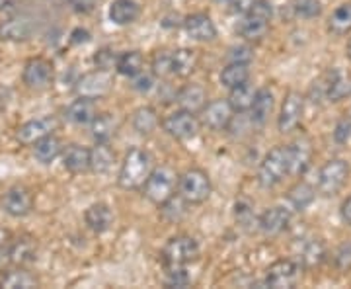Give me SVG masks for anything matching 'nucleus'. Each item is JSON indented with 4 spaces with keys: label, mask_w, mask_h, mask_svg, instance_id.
I'll return each mask as SVG.
<instances>
[{
    "label": "nucleus",
    "mask_w": 351,
    "mask_h": 289,
    "mask_svg": "<svg viewBox=\"0 0 351 289\" xmlns=\"http://www.w3.org/2000/svg\"><path fill=\"white\" fill-rule=\"evenodd\" d=\"M271 16H274V8L267 0H252L248 10L242 14V20L237 25L239 36L246 41L262 39L269 30Z\"/></svg>",
    "instance_id": "obj_1"
},
{
    "label": "nucleus",
    "mask_w": 351,
    "mask_h": 289,
    "mask_svg": "<svg viewBox=\"0 0 351 289\" xmlns=\"http://www.w3.org/2000/svg\"><path fill=\"white\" fill-rule=\"evenodd\" d=\"M152 172L151 152L143 149H131L119 170V186L123 189H141Z\"/></svg>",
    "instance_id": "obj_2"
},
{
    "label": "nucleus",
    "mask_w": 351,
    "mask_h": 289,
    "mask_svg": "<svg viewBox=\"0 0 351 289\" xmlns=\"http://www.w3.org/2000/svg\"><path fill=\"white\" fill-rule=\"evenodd\" d=\"M178 180H180V176L176 174L170 166L152 168L151 176L147 178V182L143 186V194L152 203L162 205L164 201H168L172 196H176Z\"/></svg>",
    "instance_id": "obj_3"
},
{
    "label": "nucleus",
    "mask_w": 351,
    "mask_h": 289,
    "mask_svg": "<svg viewBox=\"0 0 351 289\" xmlns=\"http://www.w3.org/2000/svg\"><path fill=\"white\" fill-rule=\"evenodd\" d=\"M289 174V151L287 147L279 145L263 157L260 170H258V182L262 188H276L283 182Z\"/></svg>",
    "instance_id": "obj_4"
},
{
    "label": "nucleus",
    "mask_w": 351,
    "mask_h": 289,
    "mask_svg": "<svg viewBox=\"0 0 351 289\" xmlns=\"http://www.w3.org/2000/svg\"><path fill=\"white\" fill-rule=\"evenodd\" d=\"M178 194L189 205H199L211 196V180L199 168L186 170L178 180Z\"/></svg>",
    "instance_id": "obj_5"
},
{
    "label": "nucleus",
    "mask_w": 351,
    "mask_h": 289,
    "mask_svg": "<svg viewBox=\"0 0 351 289\" xmlns=\"http://www.w3.org/2000/svg\"><path fill=\"white\" fill-rule=\"evenodd\" d=\"M350 176V166L341 159H332L324 163V166L318 170V180H316V189L322 196H336Z\"/></svg>",
    "instance_id": "obj_6"
},
{
    "label": "nucleus",
    "mask_w": 351,
    "mask_h": 289,
    "mask_svg": "<svg viewBox=\"0 0 351 289\" xmlns=\"http://www.w3.org/2000/svg\"><path fill=\"white\" fill-rule=\"evenodd\" d=\"M201 122L197 119L195 113L188 112V110H178L166 115L162 119V129L170 135V137L178 139V141H188L193 139L199 133Z\"/></svg>",
    "instance_id": "obj_7"
},
{
    "label": "nucleus",
    "mask_w": 351,
    "mask_h": 289,
    "mask_svg": "<svg viewBox=\"0 0 351 289\" xmlns=\"http://www.w3.org/2000/svg\"><path fill=\"white\" fill-rule=\"evenodd\" d=\"M301 277V264L289 258H281L267 268L265 272V286L274 289L295 288Z\"/></svg>",
    "instance_id": "obj_8"
},
{
    "label": "nucleus",
    "mask_w": 351,
    "mask_h": 289,
    "mask_svg": "<svg viewBox=\"0 0 351 289\" xmlns=\"http://www.w3.org/2000/svg\"><path fill=\"white\" fill-rule=\"evenodd\" d=\"M162 256L166 266H186L199 256V244H197V240L186 237V235L174 237L166 242V246L162 248Z\"/></svg>",
    "instance_id": "obj_9"
},
{
    "label": "nucleus",
    "mask_w": 351,
    "mask_h": 289,
    "mask_svg": "<svg viewBox=\"0 0 351 289\" xmlns=\"http://www.w3.org/2000/svg\"><path fill=\"white\" fill-rule=\"evenodd\" d=\"M113 86V78L110 75V71H92L82 75L76 80V94L82 98H90V100H98L110 94V90Z\"/></svg>",
    "instance_id": "obj_10"
},
{
    "label": "nucleus",
    "mask_w": 351,
    "mask_h": 289,
    "mask_svg": "<svg viewBox=\"0 0 351 289\" xmlns=\"http://www.w3.org/2000/svg\"><path fill=\"white\" fill-rule=\"evenodd\" d=\"M302 113H304V96L297 90L287 92L283 106H281V113L277 119V127L281 133H293L297 127L301 126Z\"/></svg>",
    "instance_id": "obj_11"
},
{
    "label": "nucleus",
    "mask_w": 351,
    "mask_h": 289,
    "mask_svg": "<svg viewBox=\"0 0 351 289\" xmlns=\"http://www.w3.org/2000/svg\"><path fill=\"white\" fill-rule=\"evenodd\" d=\"M289 174L302 176L313 163V143L308 137H299L287 147Z\"/></svg>",
    "instance_id": "obj_12"
},
{
    "label": "nucleus",
    "mask_w": 351,
    "mask_h": 289,
    "mask_svg": "<svg viewBox=\"0 0 351 289\" xmlns=\"http://www.w3.org/2000/svg\"><path fill=\"white\" fill-rule=\"evenodd\" d=\"M24 84L32 90H43L47 89L53 80V65L47 59H29L24 67Z\"/></svg>",
    "instance_id": "obj_13"
},
{
    "label": "nucleus",
    "mask_w": 351,
    "mask_h": 289,
    "mask_svg": "<svg viewBox=\"0 0 351 289\" xmlns=\"http://www.w3.org/2000/svg\"><path fill=\"white\" fill-rule=\"evenodd\" d=\"M232 113L234 110L230 108L228 100H213L201 110V124L213 131H223L230 126Z\"/></svg>",
    "instance_id": "obj_14"
},
{
    "label": "nucleus",
    "mask_w": 351,
    "mask_h": 289,
    "mask_svg": "<svg viewBox=\"0 0 351 289\" xmlns=\"http://www.w3.org/2000/svg\"><path fill=\"white\" fill-rule=\"evenodd\" d=\"M2 209L10 217H25L34 209V194L24 186H14L4 194Z\"/></svg>",
    "instance_id": "obj_15"
},
{
    "label": "nucleus",
    "mask_w": 351,
    "mask_h": 289,
    "mask_svg": "<svg viewBox=\"0 0 351 289\" xmlns=\"http://www.w3.org/2000/svg\"><path fill=\"white\" fill-rule=\"evenodd\" d=\"M57 119L51 117V115H45V117H38V119H32L24 126L18 127V133L16 137L22 145H36L39 139L47 137V135H53V131L57 129Z\"/></svg>",
    "instance_id": "obj_16"
},
{
    "label": "nucleus",
    "mask_w": 351,
    "mask_h": 289,
    "mask_svg": "<svg viewBox=\"0 0 351 289\" xmlns=\"http://www.w3.org/2000/svg\"><path fill=\"white\" fill-rule=\"evenodd\" d=\"M324 84H326V100L341 102L351 96V76L343 69H330L324 73Z\"/></svg>",
    "instance_id": "obj_17"
},
{
    "label": "nucleus",
    "mask_w": 351,
    "mask_h": 289,
    "mask_svg": "<svg viewBox=\"0 0 351 289\" xmlns=\"http://www.w3.org/2000/svg\"><path fill=\"white\" fill-rule=\"evenodd\" d=\"M289 223H291V211L287 207H281V205L265 209L260 217V221H258L260 231L267 237H276L279 233H283Z\"/></svg>",
    "instance_id": "obj_18"
},
{
    "label": "nucleus",
    "mask_w": 351,
    "mask_h": 289,
    "mask_svg": "<svg viewBox=\"0 0 351 289\" xmlns=\"http://www.w3.org/2000/svg\"><path fill=\"white\" fill-rule=\"evenodd\" d=\"M184 30L195 41H213L217 38L215 22L207 14H191L184 20Z\"/></svg>",
    "instance_id": "obj_19"
},
{
    "label": "nucleus",
    "mask_w": 351,
    "mask_h": 289,
    "mask_svg": "<svg viewBox=\"0 0 351 289\" xmlns=\"http://www.w3.org/2000/svg\"><path fill=\"white\" fill-rule=\"evenodd\" d=\"M176 102H178V106L182 110H188L191 113H201V110L207 106V92L201 84H186L176 94Z\"/></svg>",
    "instance_id": "obj_20"
},
{
    "label": "nucleus",
    "mask_w": 351,
    "mask_h": 289,
    "mask_svg": "<svg viewBox=\"0 0 351 289\" xmlns=\"http://www.w3.org/2000/svg\"><path fill=\"white\" fill-rule=\"evenodd\" d=\"M34 32L32 22L25 16H12L0 24V39L4 41H25Z\"/></svg>",
    "instance_id": "obj_21"
},
{
    "label": "nucleus",
    "mask_w": 351,
    "mask_h": 289,
    "mask_svg": "<svg viewBox=\"0 0 351 289\" xmlns=\"http://www.w3.org/2000/svg\"><path fill=\"white\" fill-rule=\"evenodd\" d=\"M274 92L269 89H260L256 90V98H254V104H252L250 112H252V124L254 126H265L269 115L274 112Z\"/></svg>",
    "instance_id": "obj_22"
},
{
    "label": "nucleus",
    "mask_w": 351,
    "mask_h": 289,
    "mask_svg": "<svg viewBox=\"0 0 351 289\" xmlns=\"http://www.w3.org/2000/svg\"><path fill=\"white\" fill-rule=\"evenodd\" d=\"M66 119L73 122L75 126H88L94 122V117L98 115V110H96V102L90 100V98H78L75 100L69 108H66Z\"/></svg>",
    "instance_id": "obj_23"
},
{
    "label": "nucleus",
    "mask_w": 351,
    "mask_h": 289,
    "mask_svg": "<svg viewBox=\"0 0 351 289\" xmlns=\"http://www.w3.org/2000/svg\"><path fill=\"white\" fill-rule=\"evenodd\" d=\"M84 219H86V225L98 235L110 231V227L113 225L112 209L106 203H92L84 213Z\"/></svg>",
    "instance_id": "obj_24"
},
{
    "label": "nucleus",
    "mask_w": 351,
    "mask_h": 289,
    "mask_svg": "<svg viewBox=\"0 0 351 289\" xmlns=\"http://www.w3.org/2000/svg\"><path fill=\"white\" fill-rule=\"evenodd\" d=\"M141 6L135 0H113L110 6V20L115 25H129L137 22Z\"/></svg>",
    "instance_id": "obj_25"
},
{
    "label": "nucleus",
    "mask_w": 351,
    "mask_h": 289,
    "mask_svg": "<svg viewBox=\"0 0 351 289\" xmlns=\"http://www.w3.org/2000/svg\"><path fill=\"white\" fill-rule=\"evenodd\" d=\"M63 166L73 174L90 170V149L80 145H69L63 152Z\"/></svg>",
    "instance_id": "obj_26"
},
{
    "label": "nucleus",
    "mask_w": 351,
    "mask_h": 289,
    "mask_svg": "<svg viewBox=\"0 0 351 289\" xmlns=\"http://www.w3.org/2000/svg\"><path fill=\"white\" fill-rule=\"evenodd\" d=\"M326 260V246L318 239H311L302 242L299 252V264L301 268H316Z\"/></svg>",
    "instance_id": "obj_27"
},
{
    "label": "nucleus",
    "mask_w": 351,
    "mask_h": 289,
    "mask_svg": "<svg viewBox=\"0 0 351 289\" xmlns=\"http://www.w3.org/2000/svg\"><path fill=\"white\" fill-rule=\"evenodd\" d=\"M115 163V152L108 143H96L94 149H90V170L96 174H106L112 170Z\"/></svg>",
    "instance_id": "obj_28"
},
{
    "label": "nucleus",
    "mask_w": 351,
    "mask_h": 289,
    "mask_svg": "<svg viewBox=\"0 0 351 289\" xmlns=\"http://www.w3.org/2000/svg\"><path fill=\"white\" fill-rule=\"evenodd\" d=\"M199 63V55L195 49L182 47L172 53V75L176 76H189L195 67Z\"/></svg>",
    "instance_id": "obj_29"
},
{
    "label": "nucleus",
    "mask_w": 351,
    "mask_h": 289,
    "mask_svg": "<svg viewBox=\"0 0 351 289\" xmlns=\"http://www.w3.org/2000/svg\"><path fill=\"white\" fill-rule=\"evenodd\" d=\"M254 98H256V90H254V86H252L250 82H244V84H240V86L230 89L228 104H230V108H232L234 112L244 113L250 112Z\"/></svg>",
    "instance_id": "obj_30"
},
{
    "label": "nucleus",
    "mask_w": 351,
    "mask_h": 289,
    "mask_svg": "<svg viewBox=\"0 0 351 289\" xmlns=\"http://www.w3.org/2000/svg\"><path fill=\"white\" fill-rule=\"evenodd\" d=\"M328 30L334 36H348L351 32V0L339 4L328 20Z\"/></svg>",
    "instance_id": "obj_31"
},
{
    "label": "nucleus",
    "mask_w": 351,
    "mask_h": 289,
    "mask_svg": "<svg viewBox=\"0 0 351 289\" xmlns=\"http://www.w3.org/2000/svg\"><path fill=\"white\" fill-rule=\"evenodd\" d=\"M38 246L32 239H18L10 244V262L16 266L32 264L36 260Z\"/></svg>",
    "instance_id": "obj_32"
},
{
    "label": "nucleus",
    "mask_w": 351,
    "mask_h": 289,
    "mask_svg": "<svg viewBox=\"0 0 351 289\" xmlns=\"http://www.w3.org/2000/svg\"><path fill=\"white\" fill-rule=\"evenodd\" d=\"M63 152V145L55 135H47V137L39 139L34 147V154L41 164H51L59 154Z\"/></svg>",
    "instance_id": "obj_33"
},
{
    "label": "nucleus",
    "mask_w": 351,
    "mask_h": 289,
    "mask_svg": "<svg viewBox=\"0 0 351 289\" xmlns=\"http://www.w3.org/2000/svg\"><path fill=\"white\" fill-rule=\"evenodd\" d=\"M250 78V63H228L221 73V82L226 89H234Z\"/></svg>",
    "instance_id": "obj_34"
},
{
    "label": "nucleus",
    "mask_w": 351,
    "mask_h": 289,
    "mask_svg": "<svg viewBox=\"0 0 351 289\" xmlns=\"http://www.w3.org/2000/svg\"><path fill=\"white\" fill-rule=\"evenodd\" d=\"M316 198V188L311 186L308 182H299L293 188L289 189L287 200L289 203L297 209V211H304Z\"/></svg>",
    "instance_id": "obj_35"
},
{
    "label": "nucleus",
    "mask_w": 351,
    "mask_h": 289,
    "mask_svg": "<svg viewBox=\"0 0 351 289\" xmlns=\"http://www.w3.org/2000/svg\"><path fill=\"white\" fill-rule=\"evenodd\" d=\"M90 126H92V137L96 143H108L115 135L117 122L112 113H100L94 117V122Z\"/></svg>",
    "instance_id": "obj_36"
},
{
    "label": "nucleus",
    "mask_w": 351,
    "mask_h": 289,
    "mask_svg": "<svg viewBox=\"0 0 351 289\" xmlns=\"http://www.w3.org/2000/svg\"><path fill=\"white\" fill-rule=\"evenodd\" d=\"M158 127V115L151 106H143L133 113V129L138 135H151L152 131Z\"/></svg>",
    "instance_id": "obj_37"
},
{
    "label": "nucleus",
    "mask_w": 351,
    "mask_h": 289,
    "mask_svg": "<svg viewBox=\"0 0 351 289\" xmlns=\"http://www.w3.org/2000/svg\"><path fill=\"white\" fill-rule=\"evenodd\" d=\"M143 65H145V59H143V55L138 51H125V53H121L117 57L115 69H117L119 75L133 78L143 71Z\"/></svg>",
    "instance_id": "obj_38"
},
{
    "label": "nucleus",
    "mask_w": 351,
    "mask_h": 289,
    "mask_svg": "<svg viewBox=\"0 0 351 289\" xmlns=\"http://www.w3.org/2000/svg\"><path fill=\"white\" fill-rule=\"evenodd\" d=\"M0 286L8 289H27L36 288V286H38V279H36V276H32L29 272H25V270H14V272H8L6 276L2 277Z\"/></svg>",
    "instance_id": "obj_39"
},
{
    "label": "nucleus",
    "mask_w": 351,
    "mask_h": 289,
    "mask_svg": "<svg viewBox=\"0 0 351 289\" xmlns=\"http://www.w3.org/2000/svg\"><path fill=\"white\" fill-rule=\"evenodd\" d=\"M162 215L168 221H180L186 215V200L182 196H172L168 201H164L162 205H158Z\"/></svg>",
    "instance_id": "obj_40"
},
{
    "label": "nucleus",
    "mask_w": 351,
    "mask_h": 289,
    "mask_svg": "<svg viewBox=\"0 0 351 289\" xmlns=\"http://www.w3.org/2000/svg\"><path fill=\"white\" fill-rule=\"evenodd\" d=\"M293 10L299 18L313 20L322 14V2L320 0H293Z\"/></svg>",
    "instance_id": "obj_41"
},
{
    "label": "nucleus",
    "mask_w": 351,
    "mask_h": 289,
    "mask_svg": "<svg viewBox=\"0 0 351 289\" xmlns=\"http://www.w3.org/2000/svg\"><path fill=\"white\" fill-rule=\"evenodd\" d=\"M164 284L168 288H186V286H189V274L186 272L184 266L168 264L166 276H164Z\"/></svg>",
    "instance_id": "obj_42"
},
{
    "label": "nucleus",
    "mask_w": 351,
    "mask_h": 289,
    "mask_svg": "<svg viewBox=\"0 0 351 289\" xmlns=\"http://www.w3.org/2000/svg\"><path fill=\"white\" fill-rule=\"evenodd\" d=\"M152 73H154V76L172 75V53L158 51L152 59Z\"/></svg>",
    "instance_id": "obj_43"
},
{
    "label": "nucleus",
    "mask_w": 351,
    "mask_h": 289,
    "mask_svg": "<svg viewBox=\"0 0 351 289\" xmlns=\"http://www.w3.org/2000/svg\"><path fill=\"white\" fill-rule=\"evenodd\" d=\"M334 264L338 268L341 274L350 272L351 270V242H343L339 246L336 254H334Z\"/></svg>",
    "instance_id": "obj_44"
},
{
    "label": "nucleus",
    "mask_w": 351,
    "mask_h": 289,
    "mask_svg": "<svg viewBox=\"0 0 351 289\" xmlns=\"http://www.w3.org/2000/svg\"><path fill=\"white\" fill-rule=\"evenodd\" d=\"M351 139V117H341L334 127V141L338 145H346Z\"/></svg>",
    "instance_id": "obj_45"
},
{
    "label": "nucleus",
    "mask_w": 351,
    "mask_h": 289,
    "mask_svg": "<svg viewBox=\"0 0 351 289\" xmlns=\"http://www.w3.org/2000/svg\"><path fill=\"white\" fill-rule=\"evenodd\" d=\"M133 80V89L137 90V92H151L154 89V73H145V71H141L137 76H133L131 78Z\"/></svg>",
    "instance_id": "obj_46"
},
{
    "label": "nucleus",
    "mask_w": 351,
    "mask_h": 289,
    "mask_svg": "<svg viewBox=\"0 0 351 289\" xmlns=\"http://www.w3.org/2000/svg\"><path fill=\"white\" fill-rule=\"evenodd\" d=\"M252 0H215V4L219 8H223L226 12L232 14H244L248 10Z\"/></svg>",
    "instance_id": "obj_47"
},
{
    "label": "nucleus",
    "mask_w": 351,
    "mask_h": 289,
    "mask_svg": "<svg viewBox=\"0 0 351 289\" xmlns=\"http://www.w3.org/2000/svg\"><path fill=\"white\" fill-rule=\"evenodd\" d=\"M252 49L248 45H237L228 49V61L230 63H250L252 61Z\"/></svg>",
    "instance_id": "obj_48"
},
{
    "label": "nucleus",
    "mask_w": 351,
    "mask_h": 289,
    "mask_svg": "<svg viewBox=\"0 0 351 289\" xmlns=\"http://www.w3.org/2000/svg\"><path fill=\"white\" fill-rule=\"evenodd\" d=\"M94 63H96V67L101 69V71H110V69H113L115 63H117V57L113 55V51L101 49L94 55Z\"/></svg>",
    "instance_id": "obj_49"
},
{
    "label": "nucleus",
    "mask_w": 351,
    "mask_h": 289,
    "mask_svg": "<svg viewBox=\"0 0 351 289\" xmlns=\"http://www.w3.org/2000/svg\"><path fill=\"white\" fill-rule=\"evenodd\" d=\"M100 0H71V8L76 14H92L98 8Z\"/></svg>",
    "instance_id": "obj_50"
},
{
    "label": "nucleus",
    "mask_w": 351,
    "mask_h": 289,
    "mask_svg": "<svg viewBox=\"0 0 351 289\" xmlns=\"http://www.w3.org/2000/svg\"><path fill=\"white\" fill-rule=\"evenodd\" d=\"M234 213H237V219H239L240 223H246L248 219H252L254 217V213H252V207L246 203V201H239L237 205H234Z\"/></svg>",
    "instance_id": "obj_51"
},
{
    "label": "nucleus",
    "mask_w": 351,
    "mask_h": 289,
    "mask_svg": "<svg viewBox=\"0 0 351 289\" xmlns=\"http://www.w3.org/2000/svg\"><path fill=\"white\" fill-rule=\"evenodd\" d=\"M88 41H90V32H88V30H82V27L73 30V34H71V43L80 45V43H88Z\"/></svg>",
    "instance_id": "obj_52"
},
{
    "label": "nucleus",
    "mask_w": 351,
    "mask_h": 289,
    "mask_svg": "<svg viewBox=\"0 0 351 289\" xmlns=\"http://www.w3.org/2000/svg\"><path fill=\"white\" fill-rule=\"evenodd\" d=\"M10 262V244L8 246H0V272H4V268Z\"/></svg>",
    "instance_id": "obj_53"
},
{
    "label": "nucleus",
    "mask_w": 351,
    "mask_h": 289,
    "mask_svg": "<svg viewBox=\"0 0 351 289\" xmlns=\"http://www.w3.org/2000/svg\"><path fill=\"white\" fill-rule=\"evenodd\" d=\"M341 219H343V223H348L351 227V196L341 205Z\"/></svg>",
    "instance_id": "obj_54"
},
{
    "label": "nucleus",
    "mask_w": 351,
    "mask_h": 289,
    "mask_svg": "<svg viewBox=\"0 0 351 289\" xmlns=\"http://www.w3.org/2000/svg\"><path fill=\"white\" fill-rule=\"evenodd\" d=\"M8 240H10V233L0 229V246H8Z\"/></svg>",
    "instance_id": "obj_55"
},
{
    "label": "nucleus",
    "mask_w": 351,
    "mask_h": 289,
    "mask_svg": "<svg viewBox=\"0 0 351 289\" xmlns=\"http://www.w3.org/2000/svg\"><path fill=\"white\" fill-rule=\"evenodd\" d=\"M10 2H12V0H0V10L8 8V6H10Z\"/></svg>",
    "instance_id": "obj_56"
},
{
    "label": "nucleus",
    "mask_w": 351,
    "mask_h": 289,
    "mask_svg": "<svg viewBox=\"0 0 351 289\" xmlns=\"http://www.w3.org/2000/svg\"><path fill=\"white\" fill-rule=\"evenodd\" d=\"M346 53H348V57L351 59V38H350V41H348V45H346Z\"/></svg>",
    "instance_id": "obj_57"
}]
</instances>
